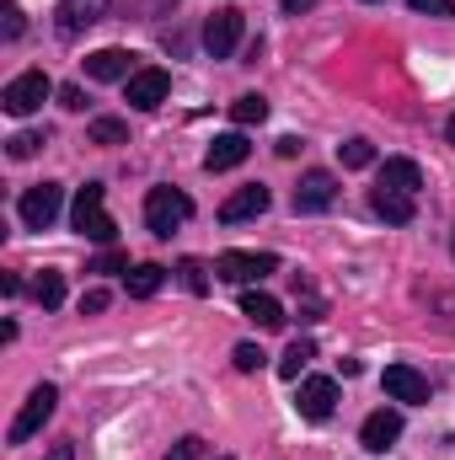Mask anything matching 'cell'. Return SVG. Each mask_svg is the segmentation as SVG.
Here are the masks:
<instances>
[{"label": "cell", "mask_w": 455, "mask_h": 460, "mask_svg": "<svg viewBox=\"0 0 455 460\" xmlns=\"http://www.w3.org/2000/svg\"><path fill=\"white\" fill-rule=\"evenodd\" d=\"M108 188L103 182H86L81 193H76V209H70V226L81 230L86 241H97V246H113V235H118V226H113V215H108Z\"/></svg>", "instance_id": "cell-1"}, {"label": "cell", "mask_w": 455, "mask_h": 460, "mask_svg": "<svg viewBox=\"0 0 455 460\" xmlns=\"http://www.w3.org/2000/svg\"><path fill=\"white\" fill-rule=\"evenodd\" d=\"M188 215H193V199H188L183 188H150V193H145V226H150V235L166 241Z\"/></svg>", "instance_id": "cell-2"}, {"label": "cell", "mask_w": 455, "mask_h": 460, "mask_svg": "<svg viewBox=\"0 0 455 460\" xmlns=\"http://www.w3.org/2000/svg\"><path fill=\"white\" fill-rule=\"evenodd\" d=\"M54 407H59V391H54L49 380H43V385H32V391H27V402H22V412L11 418L5 439H11V445H27V439H32V434L54 418Z\"/></svg>", "instance_id": "cell-3"}, {"label": "cell", "mask_w": 455, "mask_h": 460, "mask_svg": "<svg viewBox=\"0 0 455 460\" xmlns=\"http://www.w3.org/2000/svg\"><path fill=\"white\" fill-rule=\"evenodd\" d=\"M49 97H54V81H49L43 70H22V75L0 92V108H5L11 118H27V113H38Z\"/></svg>", "instance_id": "cell-4"}, {"label": "cell", "mask_w": 455, "mask_h": 460, "mask_svg": "<svg viewBox=\"0 0 455 460\" xmlns=\"http://www.w3.org/2000/svg\"><path fill=\"white\" fill-rule=\"evenodd\" d=\"M273 268H279L273 252H220L215 257V279H226V284H257Z\"/></svg>", "instance_id": "cell-5"}, {"label": "cell", "mask_w": 455, "mask_h": 460, "mask_svg": "<svg viewBox=\"0 0 455 460\" xmlns=\"http://www.w3.org/2000/svg\"><path fill=\"white\" fill-rule=\"evenodd\" d=\"M59 204H65V188H59V182H38V188L22 193L16 215H22V226L27 230H49L54 220H59Z\"/></svg>", "instance_id": "cell-6"}, {"label": "cell", "mask_w": 455, "mask_h": 460, "mask_svg": "<svg viewBox=\"0 0 455 460\" xmlns=\"http://www.w3.org/2000/svg\"><path fill=\"white\" fill-rule=\"evenodd\" d=\"M333 407H338V380H327V375H306L300 391H295V412H300L306 423H327Z\"/></svg>", "instance_id": "cell-7"}, {"label": "cell", "mask_w": 455, "mask_h": 460, "mask_svg": "<svg viewBox=\"0 0 455 460\" xmlns=\"http://www.w3.org/2000/svg\"><path fill=\"white\" fill-rule=\"evenodd\" d=\"M166 92H172V75H166L161 65H145V70H134V75L123 81V97H129V108H139V113L161 108Z\"/></svg>", "instance_id": "cell-8"}, {"label": "cell", "mask_w": 455, "mask_h": 460, "mask_svg": "<svg viewBox=\"0 0 455 460\" xmlns=\"http://www.w3.org/2000/svg\"><path fill=\"white\" fill-rule=\"evenodd\" d=\"M333 199H338V177L333 172H306L300 188H295V215H322V209H333Z\"/></svg>", "instance_id": "cell-9"}, {"label": "cell", "mask_w": 455, "mask_h": 460, "mask_svg": "<svg viewBox=\"0 0 455 460\" xmlns=\"http://www.w3.org/2000/svg\"><path fill=\"white\" fill-rule=\"evenodd\" d=\"M397 439H402V412H397V407L370 412V418H364V429H359V445H364L370 456H386Z\"/></svg>", "instance_id": "cell-10"}, {"label": "cell", "mask_w": 455, "mask_h": 460, "mask_svg": "<svg viewBox=\"0 0 455 460\" xmlns=\"http://www.w3.org/2000/svg\"><path fill=\"white\" fill-rule=\"evenodd\" d=\"M236 43H241V11L226 5V11H215V16L204 22V49H210L215 59H230Z\"/></svg>", "instance_id": "cell-11"}, {"label": "cell", "mask_w": 455, "mask_h": 460, "mask_svg": "<svg viewBox=\"0 0 455 460\" xmlns=\"http://www.w3.org/2000/svg\"><path fill=\"white\" fill-rule=\"evenodd\" d=\"M103 16H108V0H59V5H54V27H59L65 38L97 27Z\"/></svg>", "instance_id": "cell-12"}, {"label": "cell", "mask_w": 455, "mask_h": 460, "mask_svg": "<svg viewBox=\"0 0 455 460\" xmlns=\"http://www.w3.org/2000/svg\"><path fill=\"white\" fill-rule=\"evenodd\" d=\"M380 385H386V396L391 402H429V380L413 369V364H386V375H380Z\"/></svg>", "instance_id": "cell-13"}, {"label": "cell", "mask_w": 455, "mask_h": 460, "mask_svg": "<svg viewBox=\"0 0 455 460\" xmlns=\"http://www.w3.org/2000/svg\"><path fill=\"white\" fill-rule=\"evenodd\" d=\"M268 204H273V193H268L263 182H252V188H236V193H230L226 204H220V220H226V226H241V220H257V215H263Z\"/></svg>", "instance_id": "cell-14"}, {"label": "cell", "mask_w": 455, "mask_h": 460, "mask_svg": "<svg viewBox=\"0 0 455 460\" xmlns=\"http://www.w3.org/2000/svg\"><path fill=\"white\" fill-rule=\"evenodd\" d=\"M252 155V145H246V134L241 128H230V134H220L210 150H204V172H236L241 161Z\"/></svg>", "instance_id": "cell-15"}, {"label": "cell", "mask_w": 455, "mask_h": 460, "mask_svg": "<svg viewBox=\"0 0 455 460\" xmlns=\"http://www.w3.org/2000/svg\"><path fill=\"white\" fill-rule=\"evenodd\" d=\"M370 209H375L386 226H413L418 199H413V193H391V188H370Z\"/></svg>", "instance_id": "cell-16"}, {"label": "cell", "mask_w": 455, "mask_h": 460, "mask_svg": "<svg viewBox=\"0 0 455 460\" xmlns=\"http://www.w3.org/2000/svg\"><path fill=\"white\" fill-rule=\"evenodd\" d=\"M86 75L92 81H129L134 75V54L129 49H97V54H86Z\"/></svg>", "instance_id": "cell-17"}, {"label": "cell", "mask_w": 455, "mask_h": 460, "mask_svg": "<svg viewBox=\"0 0 455 460\" xmlns=\"http://www.w3.org/2000/svg\"><path fill=\"white\" fill-rule=\"evenodd\" d=\"M375 188H391V193H413L418 199V188H424V172H418V161H386L380 172H375Z\"/></svg>", "instance_id": "cell-18"}, {"label": "cell", "mask_w": 455, "mask_h": 460, "mask_svg": "<svg viewBox=\"0 0 455 460\" xmlns=\"http://www.w3.org/2000/svg\"><path fill=\"white\" fill-rule=\"evenodd\" d=\"M241 316L257 322V327H284V305L273 295H263V289H246L241 295Z\"/></svg>", "instance_id": "cell-19"}, {"label": "cell", "mask_w": 455, "mask_h": 460, "mask_svg": "<svg viewBox=\"0 0 455 460\" xmlns=\"http://www.w3.org/2000/svg\"><path fill=\"white\" fill-rule=\"evenodd\" d=\"M161 284H166V268H156V262H139V268L123 273L129 300H150V295H161Z\"/></svg>", "instance_id": "cell-20"}, {"label": "cell", "mask_w": 455, "mask_h": 460, "mask_svg": "<svg viewBox=\"0 0 455 460\" xmlns=\"http://www.w3.org/2000/svg\"><path fill=\"white\" fill-rule=\"evenodd\" d=\"M32 300H38L43 311H59V305H65V273L43 268V273L32 279Z\"/></svg>", "instance_id": "cell-21"}, {"label": "cell", "mask_w": 455, "mask_h": 460, "mask_svg": "<svg viewBox=\"0 0 455 460\" xmlns=\"http://www.w3.org/2000/svg\"><path fill=\"white\" fill-rule=\"evenodd\" d=\"M311 358H317V343H311V338H295V343L284 348V358H279V375H284V380H300Z\"/></svg>", "instance_id": "cell-22"}, {"label": "cell", "mask_w": 455, "mask_h": 460, "mask_svg": "<svg viewBox=\"0 0 455 460\" xmlns=\"http://www.w3.org/2000/svg\"><path fill=\"white\" fill-rule=\"evenodd\" d=\"M230 118H236L241 128H246V123H263V118H268V97H257V92L236 97V102H230Z\"/></svg>", "instance_id": "cell-23"}, {"label": "cell", "mask_w": 455, "mask_h": 460, "mask_svg": "<svg viewBox=\"0 0 455 460\" xmlns=\"http://www.w3.org/2000/svg\"><path fill=\"white\" fill-rule=\"evenodd\" d=\"M338 161L348 166V172H359V166H370V161H375V145H370V139H343Z\"/></svg>", "instance_id": "cell-24"}, {"label": "cell", "mask_w": 455, "mask_h": 460, "mask_svg": "<svg viewBox=\"0 0 455 460\" xmlns=\"http://www.w3.org/2000/svg\"><path fill=\"white\" fill-rule=\"evenodd\" d=\"M92 145H129V123L123 118H97L92 123Z\"/></svg>", "instance_id": "cell-25"}, {"label": "cell", "mask_w": 455, "mask_h": 460, "mask_svg": "<svg viewBox=\"0 0 455 460\" xmlns=\"http://www.w3.org/2000/svg\"><path fill=\"white\" fill-rule=\"evenodd\" d=\"M177 273H183V289H188V295H210V273H204V262H199V257H183V262H177Z\"/></svg>", "instance_id": "cell-26"}, {"label": "cell", "mask_w": 455, "mask_h": 460, "mask_svg": "<svg viewBox=\"0 0 455 460\" xmlns=\"http://www.w3.org/2000/svg\"><path fill=\"white\" fill-rule=\"evenodd\" d=\"M263 358H268V353H263L257 343H236V353H230V364H236L241 375H257V369H263Z\"/></svg>", "instance_id": "cell-27"}, {"label": "cell", "mask_w": 455, "mask_h": 460, "mask_svg": "<svg viewBox=\"0 0 455 460\" xmlns=\"http://www.w3.org/2000/svg\"><path fill=\"white\" fill-rule=\"evenodd\" d=\"M38 150H43V134H11V139H5V155H11V161H27V155H38Z\"/></svg>", "instance_id": "cell-28"}, {"label": "cell", "mask_w": 455, "mask_h": 460, "mask_svg": "<svg viewBox=\"0 0 455 460\" xmlns=\"http://www.w3.org/2000/svg\"><path fill=\"white\" fill-rule=\"evenodd\" d=\"M108 305H113V295H108V289H86V295H81V316H103Z\"/></svg>", "instance_id": "cell-29"}, {"label": "cell", "mask_w": 455, "mask_h": 460, "mask_svg": "<svg viewBox=\"0 0 455 460\" xmlns=\"http://www.w3.org/2000/svg\"><path fill=\"white\" fill-rule=\"evenodd\" d=\"M199 450H204V439H199V434H188V439H177V445L166 450V460H199Z\"/></svg>", "instance_id": "cell-30"}, {"label": "cell", "mask_w": 455, "mask_h": 460, "mask_svg": "<svg viewBox=\"0 0 455 460\" xmlns=\"http://www.w3.org/2000/svg\"><path fill=\"white\" fill-rule=\"evenodd\" d=\"M418 16H455V0H407Z\"/></svg>", "instance_id": "cell-31"}, {"label": "cell", "mask_w": 455, "mask_h": 460, "mask_svg": "<svg viewBox=\"0 0 455 460\" xmlns=\"http://www.w3.org/2000/svg\"><path fill=\"white\" fill-rule=\"evenodd\" d=\"M92 273H129V257H123V252H103V257L92 262Z\"/></svg>", "instance_id": "cell-32"}, {"label": "cell", "mask_w": 455, "mask_h": 460, "mask_svg": "<svg viewBox=\"0 0 455 460\" xmlns=\"http://www.w3.org/2000/svg\"><path fill=\"white\" fill-rule=\"evenodd\" d=\"M59 108L65 113H86V92L81 86H59Z\"/></svg>", "instance_id": "cell-33"}, {"label": "cell", "mask_w": 455, "mask_h": 460, "mask_svg": "<svg viewBox=\"0 0 455 460\" xmlns=\"http://www.w3.org/2000/svg\"><path fill=\"white\" fill-rule=\"evenodd\" d=\"M0 11H5V43L22 38V5H16V0H0Z\"/></svg>", "instance_id": "cell-34"}, {"label": "cell", "mask_w": 455, "mask_h": 460, "mask_svg": "<svg viewBox=\"0 0 455 460\" xmlns=\"http://www.w3.org/2000/svg\"><path fill=\"white\" fill-rule=\"evenodd\" d=\"M49 460H76V445H70V439H59V445L49 450Z\"/></svg>", "instance_id": "cell-35"}, {"label": "cell", "mask_w": 455, "mask_h": 460, "mask_svg": "<svg viewBox=\"0 0 455 460\" xmlns=\"http://www.w3.org/2000/svg\"><path fill=\"white\" fill-rule=\"evenodd\" d=\"M279 155H284V161H290V155H300V139H295V134H284V139H279Z\"/></svg>", "instance_id": "cell-36"}, {"label": "cell", "mask_w": 455, "mask_h": 460, "mask_svg": "<svg viewBox=\"0 0 455 460\" xmlns=\"http://www.w3.org/2000/svg\"><path fill=\"white\" fill-rule=\"evenodd\" d=\"M311 5H317V0H284V11H290V16H300V11H311Z\"/></svg>", "instance_id": "cell-37"}, {"label": "cell", "mask_w": 455, "mask_h": 460, "mask_svg": "<svg viewBox=\"0 0 455 460\" xmlns=\"http://www.w3.org/2000/svg\"><path fill=\"white\" fill-rule=\"evenodd\" d=\"M445 134H451V145H455V118H451V128H445Z\"/></svg>", "instance_id": "cell-38"}, {"label": "cell", "mask_w": 455, "mask_h": 460, "mask_svg": "<svg viewBox=\"0 0 455 460\" xmlns=\"http://www.w3.org/2000/svg\"><path fill=\"white\" fill-rule=\"evenodd\" d=\"M220 460H230V456H220Z\"/></svg>", "instance_id": "cell-39"}]
</instances>
